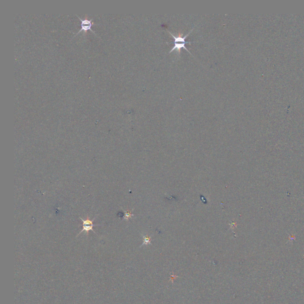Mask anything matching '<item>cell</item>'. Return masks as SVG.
Segmentation results:
<instances>
[{
    "instance_id": "cell-1",
    "label": "cell",
    "mask_w": 304,
    "mask_h": 304,
    "mask_svg": "<svg viewBox=\"0 0 304 304\" xmlns=\"http://www.w3.org/2000/svg\"><path fill=\"white\" fill-rule=\"evenodd\" d=\"M96 217H97V216H96L95 217H93L92 220H90V219H89V217H88L87 219L84 220V219H83L81 217H80V219H81V221H82V222H83V229H82V230L80 231V232L79 233L77 236H79V235H80L81 233H82V232H84V231H85V232H86V234L88 235V234H89V231H92L94 233H95V234L97 235L96 232L93 230V227L94 226H101L100 225H94V224H93V222H94V220H95V219H96Z\"/></svg>"
},
{
    "instance_id": "cell-5",
    "label": "cell",
    "mask_w": 304,
    "mask_h": 304,
    "mask_svg": "<svg viewBox=\"0 0 304 304\" xmlns=\"http://www.w3.org/2000/svg\"><path fill=\"white\" fill-rule=\"evenodd\" d=\"M144 238V243L143 244H149L150 242V238H147V237H143Z\"/></svg>"
},
{
    "instance_id": "cell-2",
    "label": "cell",
    "mask_w": 304,
    "mask_h": 304,
    "mask_svg": "<svg viewBox=\"0 0 304 304\" xmlns=\"http://www.w3.org/2000/svg\"><path fill=\"white\" fill-rule=\"evenodd\" d=\"M77 17H79L80 22H81V29H80L79 30L78 32L76 33V34H79L80 32L81 31H84V32H87L88 30H90L91 32H93L94 34H95L96 35V34L95 33V31H93L91 27V26L93 25V19H88V18H84V19H81L80 17H79V16H77Z\"/></svg>"
},
{
    "instance_id": "cell-4",
    "label": "cell",
    "mask_w": 304,
    "mask_h": 304,
    "mask_svg": "<svg viewBox=\"0 0 304 304\" xmlns=\"http://www.w3.org/2000/svg\"><path fill=\"white\" fill-rule=\"evenodd\" d=\"M133 216V214H132L130 212H125V215L124 216V219L125 220H128L130 218L132 217Z\"/></svg>"
},
{
    "instance_id": "cell-3",
    "label": "cell",
    "mask_w": 304,
    "mask_h": 304,
    "mask_svg": "<svg viewBox=\"0 0 304 304\" xmlns=\"http://www.w3.org/2000/svg\"><path fill=\"white\" fill-rule=\"evenodd\" d=\"M185 43H174V46H173V48L171 49V50L169 51V53H171L173 50H175L177 49L178 51V53L179 54H180L181 53V50L182 48H184L185 49H186L190 54H191V53L190 52V51L188 49V48H187L185 47ZM192 55V54H191Z\"/></svg>"
}]
</instances>
